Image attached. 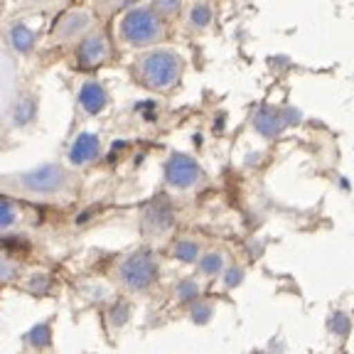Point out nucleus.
I'll return each instance as SVG.
<instances>
[{
    "label": "nucleus",
    "mask_w": 354,
    "mask_h": 354,
    "mask_svg": "<svg viewBox=\"0 0 354 354\" xmlns=\"http://www.w3.org/2000/svg\"><path fill=\"white\" fill-rule=\"evenodd\" d=\"M183 57L177 55L175 50H165V47L143 55L138 59V64H136L138 79L148 88H155V91H167V88L175 86L180 82V77H183Z\"/></svg>",
    "instance_id": "f257e3e1"
},
{
    "label": "nucleus",
    "mask_w": 354,
    "mask_h": 354,
    "mask_svg": "<svg viewBox=\"0 0 354 354\" xmlns=\"http://www.w3.org/2000/svg\"><path fill=\"white\" fill-rule=\"evenodd\" d=\"M118 35L126 44L133 47H145V44L160 42L165 35V25L158 10L150 6H136L121 17L118 22Z\"/></svg>",
    "instance_id": "f03ea898"
},
{
    "label": "nucleus",
    "mask_w": 354,
    "mask_h": 354,
    "mask_svg": "<svg viewBox=\"0 0 354 354\" xmlns=\"http://www.w3.org/2000/svg\"><path fill=\"white\" fill-rule=\"evenodd\" d=\"M155 278H158V261H155V256L148 254V251L131 254L118 266V281H121L128 290H133V293L148 290L155 283Z\"/></svg>",
    "instance_id": "7ed1b4c3"
},
{
    "label": "nucleus",
    "mask_w": 354,
    "mask_h": 354,
    "mask_svg": "<svg viewBox=\"0 0 354 354\" xmlns=\"http://www.w3.org/2000/svg\"><path fill=\"white\" fill-rule=\"evenodd\" d=\"M165 180L175 189H192L202 180V170H199L197 160H192L189 155L172 153L165 165Z\"/></svg>",
    "instance_id": "20e7f679"
},
{
    "label": "nucleus",
    "mask_w": 354,
    "mask_h": 354,
    "mask_svg": "<svg viewBox=\"0 0 354 354\" xmlns=\"http://www.w3.org/2000/svg\"><path fill=\"white\" fill-rule=\"evenodd\" d=\"M22 185H25L30 192H37V194L59 192L66 185V172L62 170L59 165H55V162H47V165L35 167L28 175H22Z\"/></svg>",
    "instance_id": "39448f33"
},
{
    "label": "nucleus",
    "mask_w": 354,
    "mask_h": 354,
    "mask_svg": "<svg viewBox=\"0 0 354 354\" xmlns=\"http://www.w3.org/2000/svg\"><path fill=\"white\" fill-rule=\"evenodd\" d=\"M91 25H94V15L88 10H82V8H74L59 17V22L55 25V37L62 42H72V39L82 37L84 32H88Z\"/></svg>",
    "instance_id": "423d86ee"
},
{
    "label": "nucleus",
    "mask_w": 354,
    "mask_h": 354,
    "mask_svg": "<svg viewBox=\"0 0 354 354\" xmlns=\"http://www.w3.org/2000/svg\"><path fill=\"white\" fill-rule=\"evenodd\" d=\"M79 64L82 66H99L104 64L106 59L111 57V44L109 37L104 32H94V35H86L79 44Z\"/></svg>",
    "instance_id": "0eeeda50"
},
{
    "label": "nucleus",
    "mask_w": 354,
    "mask_h": 354,
    "mask_svg": "<svg viewBox=\"0 0 354 354\" xmlns=\"http://www.w3.org/2000/svg\"><path fill=\"white\" fill-rule=\"evenodd\" d=\"M143 224L148 232L153 234H162L167 232V229L175 224V214H172V207L167 199L158 197L153 199L148 205V209H145V216H143Z\"/></svg>",
    "instance_id": "6e6552de"
},
{
    "label": "nucleus",
    "mask_w": 354,
    "mask_h": 354,
    "mask_svg": "<svg viewBox=\"0 0 354 354\" xmlns=\"http://www.w3.org/2000/svg\"><path fill=\"white\" fill-rule=\"evenodd\" d=\"M101 153V140L96 133H79L74 138L72 148H69V160L72 165H88L91 160H96Z\"/></svg>",
    "instance_id": "1a4fd4ad"
},
{
    "label": "nucleus",
    "mask_w": 354,
    "mask_h": 354,
    "mask_svg": "<svg viewBox=\"0 0 354 354\" xmlns=\"http://www.w3.org/2000/svg\"><path fill=\"white\" fill-rule=\"evenodd\" d=\"M79 106L86 111L88 116H96V113H101V111L109 106V94H106L104 84L96 82V79H88V82H84L82 88H79Z\"/></svg>",
    "instance_id": "9d476101"
},
{
    "label": "nucleus",
    "mask_w": 354,
    "mask_h": 354,
    "mask_svg": "<svg viewBox=\"0 0 354 354\" xmlns=\"http://www.w3.org/2000/svg\"><path fill=\"white\" fill-rule=\"evenodd\" d=\"M283 123H286L283 116L273 109H261L254 116V128L261 133V136H266V138H276L278 133H281Z\"/></svg>",
    "instance_id": "9b49d317"
},
{
    "label": "nucleus",
    "mask_w": 354,
    "mask_h": 354,
    "mask_svg": "<svg viewBox=\"0 0 354 354\" xmlns=\"http://www.w3.org/2000/svg\"><path fill=\"white\" fill-rule=\"evenodd\" d=\"M172 254H175L177 261H183V263H194V261H199V243L192 241V239H180L172 246Z\"/></svg>",
    "instance_id": "f8f14e48"
},
{
    "label": "nucleus",
    "mask_w": 354,
    "mask_h": 354,
    "mask_svg": "<svg viewBox=\"0 0 354 354\" xmlns=\"http://www.w3.org/2000/svg\"><path fill=\"white\" fill-rule=\"evenodd\" d=\"M10 39L12 44H15V50L20 52H30L32 50V44H35V32L28 28V25H15V28L10 30Z\"/></svg>",
    "instance_id": "ddd939ff"
},
{
    "label": "nucleus",
    "mask_w": 354,
    "mask_h": 354,
    "mask_svg": "<svg viewBox=\"0 0 354 354\" xmlns=\"http://www.w3.org/2000/svg\"><path fill=\"white\" fill-rule=\"evenodd\" d=\"M212 17H214V12H212V6H207V3H194L192 8H189V25L192 28H207L212 22Z\"/></svg>",
    "instance_id": "4468645a"
},
{
    "label": "nucleus",
    "mask_w": 354,
    "mask_h": 354,
    "mask_svg": "<svg viewBox=\"0 0 354 354\" xmlns=\"http://www.w3.org/2000/svg\"><path fill=\"white\" fill-rule=\"evenodd\" d=\"M199 271L205 273V276H216V273L224 271V254L219 251H209L199 259Z\"/></svg>",
    "instance_id": "2eb2a0df"
},
{
    "label": "nucleus",
    "mask_w": 354,
    "mask_h": 354,
    "mask_svg": "<svg viewBox=\"0 0 354 354\" xmlns=\"http://www.w3.org/2000/svg\"><path fill=\"white\" fill-rule=\"evenodd\" d=\"M327 330L335 335V337H347L352 332V320H349L347 313H335V315L327 320Z\"/></svg>",
    "instance_id": "dca6fc26"
},
{
    "label": "nucleus",
    "mask_w": 354,
    "mask_h": 354,
    "mask_svg": "<svg viewBox=\"0 0 354 354\" xmlns=\"http://www.w3.org/2000/svg\"><path fill=\"white\" fill-rule=\"evenodd\" d=\"M197 298H199V283L192 281V278L180 281V286H177V300L180 303H197Z\"/></svg>",
    "instance_id": "f3484780"
},
{
    "label": "nucleus",
    "mask_w": 354,
    "mask_h": 354,
    "mask_svg": "<svg viewBox=\"0 0 354 354\" xmlns=\"http://www.w3.org/2000/svg\"><path fill=\"white\" fill-rule=\"evenodd\" d=\"M17 221V212H15V205H12L10 199L0 197V232H6L10 229L12 224Z\"/></svg>",
    "instance_id": "a211bd4d"
},
{
    "label": "nucleus",
    "mask_w": 354,
    "mask_h": 354,
    "mask_svg": "<svg viewBox=\"0 0 354 354\" xmlns=\"http://www.w3.org/2000/svg\"><path fill=\"white\" fill-rule=\"evenodd\" d=\"M50 337H52L50 322H44V325H37V327H35V330L28 335L30 344H32V347H37V349L50 347Z\"/></svg>",
    "instance_id": "6ab92c4d"
},
{
    "label": "nucleus",
    "mask_w": 354,
    "mask_h": 354,
    "mask_svg": "<svg viewBox=\"0 0 354 354\" xmlns=\"http://www.w3.org/2000/svg\"><path fill=\"white\" fill-rule=\"evenodd\" d=\"M32 118H35V99L20 101V106H17V111H15V123L22 126V123H30Z\"/></svg>",
    "instance_id": "aec40b11"
},
{
    "label": "nucleus",
    "mask_w": 354,
    "mask_h": 354,
    "mask_svg": "<svg viewBox=\"0 0 354 354\" xmlns=\"http://www.w3.org/2000/svg\"><path fill=\"white\" fill-rule=\"evenodd\" d=\"M214 315V308L207 303H194L192 310H189V317H192L197 325H205V322H209V317Z\"/></svg>",
    "instance_id": "412c9836"
},
{
    "label": "nucleus",
    "mask_w": 354,
    "mask_h": 354,
    "mask_svg": "<svg viewBox=\"0 0 354 354\" xmlns=\"http://www.w3.org/2000/svg\"><path fill=\"white\" fill-rule=\"evenodd\" d=\"M128 315H131V308H128V303H116V305H113V310H111V325H113V327L126 325Z\"/></svg>",
    "instance_id": "4be33fe9"
},
{
    "label": "nucleus",
    "mask_w": 354,
    "mask_h": 354,
    "mask_svg": "<svg viewBox=\"0 0 354 354\" xmlns=\"http://www.w3.org/2000/svg\"><path fill=\"white\" fill-rule=\"evenodd\" d=\"M241 281H243V268H239V266H232V268H227V273H224V286H227V288H236Z\"/></svg>",
    "instance_id": "5701e85b"
},
{
    "label": "nucleus",
    "mask_w": 354,
    "mask_h": 354,
    "mask_svg": "<svg viewBox=\"0 0 354 354\" xmlns=\"http://www.w3.org/2000/svg\"><path fill=\"white\" fill-rule=\"evenodd\" d=\"M155 10H158V15H175L177 10H180V3L177 0H162V3H155Z\"/></svg>",
    "instance_id": "b1692460"
},
{
    "label": "nucleus",
    "mask_w": 354,
    "mask_h": 354,
    "mask_svg": "<svg viewBox=\"0 0 354 354\" xmlns=\"http://www.w3.org/2000/svg\"><path fill=\"white\" fill-rule=\"evenodd\" d=\"M17 276V266L10 263L8 259H0V281H10Z\"/></svg>",
    "instance_id": "393cba45"
}]
</instances>
